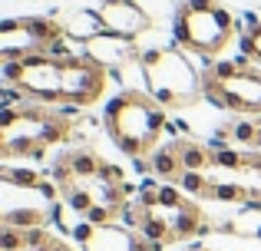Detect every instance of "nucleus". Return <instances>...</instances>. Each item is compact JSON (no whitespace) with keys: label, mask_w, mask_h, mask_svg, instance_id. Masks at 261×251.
Returning <instances> with one entry per match:
<instances>
[{"label":"nucleus","mask_w":261,"mask_h":251,"mask_svg":"<svg viewBox=\"0 0 261 251\" xmlns=\"http://www.w3.org/2000/svg\"><path fill=\"white\" fill-rule=\"evenodd\" d=\"M109 73L102 66L89 63L80 53L73 60H50L43 53L23 60V73H20V90L33 99H46V103H73L76 109L96 103L106 93Z\"/></svg>","instance_id":"nucleus-1"},{"label":"nucleus","mask_w":261,"mask_h":251,"mask_svg":"<svg viewBox=\"0 0 261 251\" xmlns=\"http://www.w3.org/2000/svg\"><path fill=\"white\" fill-rule=\"evenodd\" d=\"M106 129L116 146L126 155H146L159 146L166 126V106H159L149 93L126 90L122 96L109 99L106 106Z\"/></svg>","instance_id":"nucleus-2"},{"label":"nucleus","mask_w":261,"mask_h":251,"mask_svg":"<svg viewBox=\"0 0 261 251\" xmlns=\"http://www.w3.org/2000/svg\"><path fill=\"white\" fill-rule=\"evenodd\" d=\"M139 63L146 76V93L159 106H189L192 99L202 96L205 76H198L185 50L149 46V50H139Z\"/></svg>","instance_id":"nucleus-3"},{"label":"nucleus","mask_w":261,"mask_h":251,"mask_svg":"<svg viewBox=\"0 0 261 251\" xmlns=\"http://www.w3.org/2000/svg\"><path fill=\"white\" fill-rule=\"evenodd\" d=\"M172 30L182 50L202 53V57H218L228 46V40L235 37L238 23L215 0H185L175 10Z\"/></svg>","instance_id":"nucleus-4"},{"label":"nucleus","mask_w":261,"mask_h":251,"mask_svg":"<svg viewBox=\"0 0 261 251\" xmlns=\"http://www.w3.org/2000/svg\"><path fill=\"white\" fill-rule=\"evenodd\" d=\"M202 96L212 99L222 109H231L238 116H261V70H251V66H242L238 73L225 79H212L205 76Z\"/></svg>","instance_id":"nucleus-5"},{"label":"nucleus","mask_w":261,"mask_h":251,"mask_svg":"<svg viewBox=\"0 0 261 251\" xmlns=\"http://www.w3.org/2000/svg\"><path fill=\"white\" fill-rule=\"evenodd\" d=\"M106 23V33H116V37H126V40H139L142 33L152 30V20L149 13L142 10L136 0H116V4H99L96 7Z\"/></svg>","instance_id":"nucleus-6"},{"label":"nucleus","mask_w":261,"mask_h":251,"mask_svg":"<svg viewBox=\"0 0 261 251\" xmlns=\"http://www.w3.org/2000/svg\"><path fill=\"white\" fill-rule=\"evenodd\" d=\"M80 53H83L89 63L102 66L106 73H119L122 66H129L136 57H139V46H136V40L116 37V33H102V37L89 40Z\"/></svg>","instance_id":"nucleus-7"},{"label":"nucleus","mask_w":261,"mask_h":251,"mask_svg":"<svg viewBox=\"0 0 261 251\" xmlns=\"http://www.w3.org/2000/svg\"><path fill=\"white\" fill-rule=\"evenodd\" d=\"M63 33H66V40H76V43L86 46L89 40L106 33V23H102L99 10H73L70 17L63 20Z\"/></svg>","instance_id":"nucleus-8"},{"label":"nucleus","mask_w":261,"mask_h":251,"mask_svg":"<svg viewBox=\"0 0 261 251\" xmlns=\"http://www.w3.org/2000/svg\"><path fill=\"white\" fill-rule=\"evenodd\" d=\"M149 165L155 175H162L166 182H175L182 175V159H178V146H155L149 152Z\"/></svg>","instance_id":"nucleus-9"},{"label":"nucleus","mask_w":261,"mask_h":251,"mask_svg":"<svg viewBox=\"0 0 261 251\" xmlns=\"http://www.w3.org/2000/svg\"><path fill=\"white\" fill-rule=\"evenodd\" d=\"M178 159H182V169H192V172H202L212 162V155L205 152L202 146H189V142H178Z\"/></svg>","instance_id":"nucleus-10"},{"label":"nucleus","mask_w":261,"mask_h":251,"mask_svg":"<svg viewBox=\"0 0 261 251\" xmlns=\"http://www.w3.org/2000/svg\"><path fill=\"white\" fill-rule=\"evenodd\" d=\"M175 182L185 195H208V185H212L202 172H192V169H182V175H178Z\"/></svg>","instance_id":"nucleus-11"},{"label":"nucleus","mask_w":261,"mask_h":251,"mask_svg":"<svg viewBox=\"0 0 261 251\" xmlns=\"http://www.w3.org/2000/svg\"><path fill=\"white\" fill-rule=\"evenodd\" d=\"M40 221H43V215H40L37 208H17V212H10V215L4 218V225L27 232V228H40Z\"/></svg>","instance_id":"nucleus-12"},{"label":"nucleus","mask_w":261,"mask_h":251,"mask_svg":"<svg viewBox=\"0 0 261 251\" xmlns=\"http://www.w3.org/2000/svg\"><path fill=\"white\" fill-rule=\"evenodd\" d=\"M242 50H245L248 60H255L261 66V23H248V30H245V37H242Z\"/></svg>","instance_id":"nucleus-13"},{"label":"nucleus","mask_w":261,"mask_h":251,"mask_svg":"<svg viewBox=\"0 0 261 251\" xmlns=\"http://www.w3.org/2000/svg\"><path fill=\"white\" fill-rule=\"evenodd\" d=\"M23 232L20 228H10V225H4L0 228V251H23Z\"/></svg>","instance_id":"nucleus-14"},{"label":"nucleus","mask_w":261,"mask_h":251,"mask_svg":"<svg viewBox=\"0 0 261 251\" xmlns=\"http://www.w3.org/2000/svg\"><path fill=\"white\" fill-rule=\"evenodd\" d=\"M4 179H10L13 185H23V188H40V175L33 169H7Z\"/></svg>","instance_id":"nucleus-15"},{"label":"nucleus","mask_w":261,"mask_h":251,"mask_svg":"<svg viewBox=\"0 0 261 251\" xmlns=\"http://www.w3.org/2000/svg\"><path fill=\"white\" fill-rule=\"evenodd\" d=\"M0 109H4V93H0Z\"/></svg>","instance_id":"nucleus-16"},{"label":"nucleus","mask_w":261,"mask_h":251,"mask_svg":"<svg viewBox=\"0 0 261 251\" xmlns=\"http://www.w3.org/2000/svg\"><path fill=\"white\" fill-rule=\"evenodd\" d=\"M99 4H116V0H99Z\"/></svg>","instance_id":"nucleus-17"}]
</instances>
